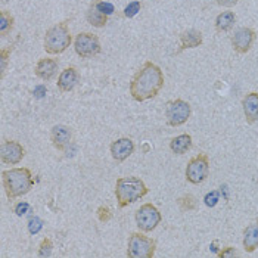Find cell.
<instances>
[{"label": "cell", "mask_w": 258, "mask_h": 258, "mask_svg": "<svg viewBox=\"0 0 258 258\" xmlns=\"http://www.w3.org/2000/svg\"><path fill=\"white\" fill-rule=\"evenodd\" d=\"M46 92H47L46 86H37L34 89V96L40 99V98H43L44 95H46Z\"/></svg>", "instance_id": "obj_33"}, {"label": "cell", "mask_w": 258, "mask_h": 258, "mask_svg": "<svg viewBox=\"0 0 258 258\" xmlns=\"http://www.w3.org/2000/svg\"><path fill=\"white\" fill-rule=\"evenodd\" d=\"M217 202H218V192H211V194H208L205 196V205L207 207H215L217 205Z\"/></svg>", "instance_id": "obj_32"}, {"label": "cell", "mask_w": 258, "mask_h": 258, "mask_svg": "<svg viewBox=\"0 0 258 258\" xmlns=\"http://www.w3.org/2000/svg\"><path fill=\"white\" fill-rule=\"evenodd\" d=\"M170 149L176 155H185L192 149V136L191 134H180L176 136L170 142Z\"/></svg>", "instance_id": "obj_18"}, {"label": "cell", "mask_w": 258, "mask_h": 258, "mask_svg": "<svg viewBox=\"0 0 258 258\" xmlns=\"http://www.w3.org/2000/svg\"><path fill=\"white\" fill-rule=\"evenodd\" d=\"M140 8H142V5H140L139 0L130 2L129 5L126 6V9H124V17H126V18H133V17H136V15L140 12Z\"/></svg>", "instance_id": "obj_26"}, {"label": "cell", "mask_w": 258, "mask_h": 258, "mask_svg": "<svg viewBox=\"0 0 258 258\" xmlns=\"http://www.w3.org/2000/svg\"><path fill=\"white\" fill-rule=\"evenodd\" d=\"M11 58V49L9 47H5L0 50V62H2V77L5 75V71H6V66H8V59Z\"/></svg>", "instance_id": "obj_28"}, {"label": "cell", "mask_w": 258, "mask_h": 258, "mask_svg": "<svg viewBox=\"0 0 258 258\" xmlns=\"http://www.w3.org/2000/svg\"><path fill=\"white\" fill-rule=\"evenodd\" d=\"M236 21V17H235V12L232 11H226V12H221L217 20H215V27L218 31H229Z\"/></svg>", "instance_id": "obj_21"}, {"label": "cell", "mask_w": 258, "mask_h": 258, "mask_svg": "<svg viewBox=\"0 0 258 258\" xmlns=\"http://www.w3.org/2000/svg\"><path fill=\"white\" fill-rule=\"evenodd\" d=\"M98 8L101 12H104L105 15H112L114 14V5L108 3V2H102V0H98Z\"/></svg>", "instance_id": "obj_30"}, {"label": "cell", "mask_w": 258, "mask_h": 258, "mask_svg": "<svg viewBox=\"0 0 258 258\" xmlns=\"http://www.w3.org/2000/svg\"><path fill=\"white\" fill-rule=\"evenodd\" d=\"M134 142L129 139V137H121L117 139L111 143L109 149H111V155L117 162H124L131 153L134 152Z\"/></svg>", "instance_id": "obj_11"}, {"label": "cell", "mask_w": 258, "mask_h": 258, "mask_svg": "<svg viewBox=\"0 0 258 258\" xmlns=\"http://www.w3.org/2000/svg\"><path fill=\"white\" fill-rule=\"evenodd\" d=\"M52 251H53V242L49 237H44L43 240L40 242V245H39L37 255L39 257H50L52 255Z\"/></svg>", "instance_id": "obj_24"}, {"label": "cell", "mask_w": 258, "mask_h": 258, "mask_svg": "<svg viewBox=\"0 0 258 258\" xmlns=\"http://www.w3.org/2000/svg\"><path fill=\"white\" fill-rule=\"evenodd\" d=\"M30 211V204L28 202H25V201H21V202H18L15 207H14V213L18 215V217H22V215H25L27 213Z\"/></svg>", "instance_id": "obj_29"}, {"label": "cell", "mask_w": 258, "mask_h": 258, "mask_svg": "<svg viewBox=\"0 0 258 258\" xmlns=\"http://www.w3.org/2000/svg\"><path fill=\"white\" fill-rule=\"evenodd\" d=\"M2 182L3 189L9 201H14L17 198H21L27 195L34 186L33 174L28 168H11L2 173Z\"/></svg>", "instance_id": "obj_2"}, {"label": "cell", "mask_w": 258, "mask_h": 258, "mask_svg": "<svg viewBox=\"0 0 258 258\" xmlns=\"http://www.w3.org/2000/svg\"><path fill=\"white\" fill-rule=\"evenodd\" d=\"M237 255H239V252H237L235 248H232V246L224 248L223 251H220V252H218V257L220 258H233V257H237Z\"/></svg>", "instance_id": "obj_31"}, {"label": "cell", "mask_w": 258, "mask_h": 258, "mask_svg": "<svg viewBox=\"0 0 258 258\" xmlns=\"http://www.w3.org/2000/svg\"><path fill=\"white\" fill-rule=\"evenodd\" d=\"M191 112H192L191 105L182 99H176V101L168 102L167 108H165V117H167L168 126H171V127L183 126L189 120Z\"/></svg>", "instance_id": "obj_9"}, {"label": "cell", "mask_w": 258, "mask_h": 258, "mask_svg": "<svg viewBox=\"0 0 258 258\" xmlns=\"http://www.w3.org/2000/svg\"><path fill=\"white\" fill-rule=\"evenodd\" d=\"M136 226L140 232L143 233H149L152 230H155L158 227V224L162 220V215L159 213V210L152 205V204H143L137 211H136Z\"/></svg>", "instance_id": "obj_6"}, {"label": "cell", "mask_w": 258, "mask_h": 258, "mask_svg": "<svg viewBox=\"0 0 258 258\" xmlns=\"http://www.w3.org/2000/svg\"><path fill=\"white\" fill-rule=\"evenodd\" d=\"M164 87V74L161 68L151 61L145 62L131 78L130 95L136 102L153 99Z\"/></svg>", "instance_id": "obj_1"}, {"label": "cell", "mask_w": 258, "mask_h": 258, "mask_svg": "<svg viewBox=\"0 0 258 258\" xmlns=\"http://www.w3.org/2000/svg\"><path fill=\"white\" fill-rule=\"evenodd\" d=\"M96 214H98V220H99L101 223H108V221L112 218V213H111V210H109L108 207H105V205H101V207L98 208Z\"/></svg>", "instance_id": "obj_27"}, {"label": "cell", "mask_w": 258, "mask_h": 258, "mask_svg": "<svg viewBox=\"0 0 258 258\" xmlns=\"http://www.w3.org/2000/svg\"><path fill=\"white\" fill-rule=\"evenodd\" d=\"M72 42L69 28L65 22L56 24L46 31L44 36V50L50 55H61L69 47Z\"/></svg>", "instance_id": "obj_4"}, {"label": "cell", "mask_w": 258, "mask_h": 258, "mask_svg": "<svg viewBox=\"0 0 258 258\" xmlns=\"http://www.w3.org/2000/svg\"><path fill=\"white\" fill-rule=\"evenodd\" d=\"M210 173V159L205 153H199L188 162L186 167V180L192 185L202 183Z\"/></svg>", "instance_id": "obj_7"}, {"label": "cell", "mask_w": 258, "mask_h": 258, "mask_svg": "<svg viewBox=\"0 0 258 258\" xmlns=\"http://www.w3.org/2000/svg\"><path fill=\"white\" fill-rule=\"evenodd\" d=\"M243 248L246 252H254L258 248V221L251 223L245 230H243Z\"/></svg>", "instance_id": "obj_17"}, {"label": "cell", "mask_w": 258, "mask_h": 258, "mask_svg": "<svg viewBox=\"0 0 258 258\" xmlns=\"http://www.w3.org/2000/svg\"><path fill=\"white\" fill-rule=\"evenodd\" d=\"M36 75L43 80V81H50L58 71V61L52 58H42L36 64Z\"/></svg>", "instance_id": "obj_14"}, {"label": "cell", "mask_w": 258, "mask_h": 258, "mask_svg": "<svg viewBox=\"0 0 258 258\" xmlns=\"http://www.w3.org/2000/svg\"><path fill=\"white\" fill-rule=\"evenodd\" d=\"M77 81H78V72L74 66H69V68H65L64 71L59 74L56 84L62 93H66L77 86Z\"/></svg>", "instance_id": "obj_16"}, {"label": "cell", "mask_w": 258, "mask_h": 258, "mask_svg": "<svg viewBox=\"0 0 258 258\" xmlns=\"http://www.w3.org/2000/svg\"><path fill=\"white\" fill-rule=\"evenodd\" d=\"M44 221L40 217H31L28 221V232L31 235H37L42 229H43Z\"/></svg>", "instance_id": "obj_25"}, {"label": "cell", "mask_w": 258, "mask_h": 258, "mask_svg": "<svg viewBox=\"0 0 258 258\" xmlns=\"http://www.w3.org/2000/svg\"><path fill=\"white\" fill-rule=\"evenodd\" d=\"M86 17L89 24L93 25V27H98V28L104 27L108 22V15H105L104 12H101L99 8H98V0H95V2L89 6Z\"/></svg>", "instance_id": "obj_19"}, {"label": "cell", "mask_w": 258, "mask_h": 258, "mask_svg": "<svg viewBox=\"0 0 258 258\" xmlns=\"http://www.w3.org/2000/svg\"><path fill=\"white\" fill-rule=\"evenodd\" d=\"M149 192L145 182L136 176L129 177H120L115 183V198L120 208H126L130 204H134L136 201L142 199Z\"/></svg>", "instance_id": "obj_3"}, {"label": "cell", "mask_w": 258, "mask_h": 258, "mask_svg": "<svg viewBox=\"0 0 258 258\" xmlns=\"http://www.w3.org/2000/svg\"><path fill=\"white\" fill-rule=\"evenodd\" d=\"M74 49L80 58L89 59L101 53V42L92 33H80L74 40Z\"/></svg>", "instance_id": "obj_8"}, {"label": "cell", "mask_w": 258, "mask_h": 258, "mask_svg": "<svg viewBox=\"0 0 258 258\" xmlns=\"http://www.w3.org/2000/svg\"><path fill=\"white\" fill-rule=\"evenodd\" d=\"M177 205L180 207L182 211H194L196 208V199L192 195H185L177 199Z\"/></svg>", "instance_id": "obj_23"}, {"label": "cell", "mask_w": 258, "mask_h": 258, "mask_svg": "<svg viewBox=\"0 0 258 258\" xmlns=\"http://www.w3.org/2000/svg\"><path fill=\"white\" fill-rule=\"evenodd\" d=\"M156 242L145 236L143 232L130 233L127 242V257L129 258H152L155 255Z\"/></svg>", "instance_id": "obj_5"}, {"label": "cell", "mask_w": 258, "mask_h": 258, "mask_svg": "<svg viewBox=\"0 0 258 258\" xmlns=\"http://www.w3.org/2000/svg\"><path fill=\"white\" fill-rule=\"evenodd\" d=\"M12 27H14V17L11 15V12L2 11L0 12V34H2V37H5L8 33H11Z\"/></svg>", "instance_id": "obj_22"}, {"label": "cell", "mask_w": 258, "mask_h": 258, "mask_svg": "<svg viewBox=\"0 0 258 258\" xmlns=\"http://www.w3.org/2000/svg\"><path fill=\"white\" fill-rule=\"evenodd\" d=\"M0 156L3 164L9 165H17L20 164L24 156H25V149L20 142L15 140H5L0 148Z\"/></svg>", "instance_id": "obj_10"}, {"label": "cell", "mask_w": 258, "mask_h": 258, "mask_svg": "<svg viewBox=\"0 0 258 258\" xmlns=\"http://www.w3.org/2000/svg\"><path fill=\"white\" fill-rule=\"evenodd\" d=\"M254 40H255V31L251 30V28L243 27V28H239L236 33H235V36L232 39V44H233V49L236 52H239V53H246L251 49Z\"/></svg>", "instance_id": "obj_13"}, {"label": "cell", "mask_w": 258, "mask_h": 258, "mask_svg": "<svg viewBox=\"0 0 258 258\" xmlns=\"http://www.w3.org/2000/svg\"><path fill=\"white\" fill-rule=\"evenodd\" d=\"M183 49H194L202 44V33L198 30H188L180 36Z\"/></svg>", "instance_id": "obj_20"}, {"label": "cell", "mask_w": 258, "mask_h": 258, "mask_svg": "<svg viewBox=\"0 0 258 258\" xmlns=\"http://www.w3.org/2000/svg\"><path fill=\"white\" fill-rule=\"evenodd\" d=\"M243 114L248 124H254L258 121V93L251 92L243 99Z\"/></svg>", "instance_id": "obj_15"}, {"label": "cell", "mask_w": 258, "mask_h": 258, "mask_svg": "<svg viewBox=\"0 0 258 258\" xmlns=\"http://www.w3.org/2000/svg\"><path fill=\"white\" fill-rule=\"evenodd\" d=\"M50 140L55 149L65 151L72 140V130L64 124H56L50 130Z\"/></svg>", "instance_id": "obj_12"}, {"label": "cell", "mask_w": 258, "mask_h": 258, "mask_svg": "<svg viewBox=\"0 0 258 258\" xmlns=\"http://www.w3.org/2000/svg\"><path fill=\"white\" fill-rule=\"evenodd\" d=\"M239 0H217V3L220 6H226V8H230V6H235Z\"/></svg>", "instance_id": "obj_34"}]
</instances>
